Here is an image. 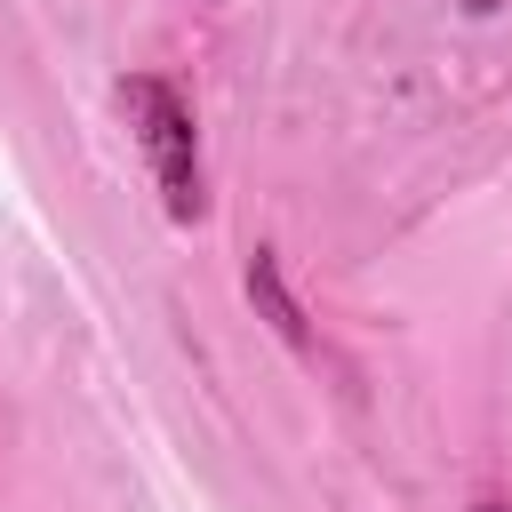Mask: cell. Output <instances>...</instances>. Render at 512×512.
I'll list each match as a JSON object with an SVG mask.
<instances>
[{
  "instance_id": "1",
  "label": "cell",
  "mask_w": 512,
  "mask_h": 512,
  "mask_svg": "<svg viewBox=\"0 0 512 512\" xmlns=\"http://www.w3.org/2000/svg\"><path fill=\"white\" fill-rule=\"evenodd\" d=\"M120 104L144 120V152H152V168H160L168 216H200V168H192V120H184V104H176L160 80H128Z\"/></svg>"
},
{
  "instance_id": "2",
  "label": "cell",
  "mask_w": 512,
  "mask_h": 512,
  "mask_svg": "<svg viewBox=\"0 0 512 512\" xmlns=\"http://www.w3.org/2000/svg\"><path fill=\"white\" fill-rule=\"evenodd\" d=\"M480 512H504V504H480Z\"/></svg>"
}]
</instances>
